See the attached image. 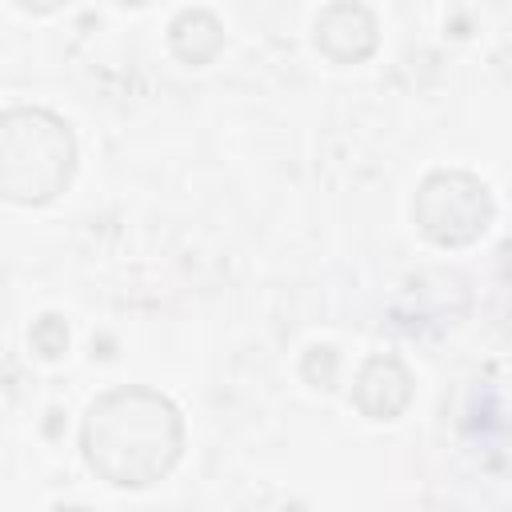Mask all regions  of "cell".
Segmentation results:
<instances>
[{
  "instance_id": "cell-1",
  "label": "cell",
  "mask_w": 512,
  "mask_h": 512,
  "mask_svg": "<svg viewBox=\"0 0 512 512\" xmlns=\"http://www.w3.org/2000/svg\"><path fill=\"white\" fill-rule=\"evenodd\" d=\"M80 452L104 484L148 488L176 468L184 452V416L156 388H112L88 404L80 424Z\"/></svg>"
},
{
  "instance_id": "cell-2",
  "label": "cell",
  "mask_w": 512,
  "mask_h": 512,
  "mask_svg": "<svg viewBox=\"0 0 512 512\" xmlns=\"http://www.w3.org/2000/svg\"><path fill=\"white\" fill-rule=\"evenodd\" d=\"M76 172V140L48 108H8L0 120V188L12 204L56 200Z\"/></svg>"
},
{
  "instance_id": "cell-3",
  "label": "cell",
  "mask_w": 512,
  "mask_h": 512,
  "mask_svg": "<svg viewBox=\"0 0 512 512\" xmlns=\"http://www.w3.org/2000/svg\"><path fill=\"white\" fill-rule=\"evenodd\" d=\"M412 216L420 224V232L440 244V248H464L472 240H480L492 224V196L488 184L472 172L448 168V172H432L412 204Z\"/></svg>"
},
{
  "instance_id": "cell-4",
  "label": "cell",
  "mask_w": 512,
  "mask_h": 512,
  "mask_svg": "<svg viewBox=\"0 0 512 512\" xmlns=\"http://www.w3.org/2000/svg\"><path fill=\"white\" fill-rule=\"evenodd\" d=\"M316 48L332 60V64H360L376 52L380 32H376V16L356 4V0H336L316 16Z\"/></svg>"
},
{
  "instance_id": "cell-5",
  "label": "cell",
  "mask_w": 512,
  "mask_h": 512,
  "mask_svg": "<svg viewBox=\"0 0 512 512\" xmlns=\"http://www.w3.org/2000/svg\"><path fill=\"white\" fill-rule=\"evenodd\" d=\"M352 400H356V408H360L368 420H376V424L396 420V416L408 408V400H412V372H408L404 360H396V356H372V360L360 368V376H356Z\"/></svg>"
},
{
  "instance_id": "cell-6",
  "label": "cell",
  "mask_w": 512,
  "mask_h": 512,
  "mask_svg": "<svg viewBox=\"0 0 512 512\" xmlns=\"http://www.w3.org/2000/svg\"><path fill=\"white\" fill-rule=\"evenodd\" d=\"M168 44H172V52H176L184 64L204 68V64H212V60L220 56V48H224V28H220V20H216L212 12L188 8V12H180V16L172 20Z\"/></svg>"
},
{
  "instance_id": "cell-7",
  "label": "cell",
  "mask_w": 512,
  "mask_h": 512,
  "mask_svg": "<svg viewBox=\"0 0 512 512\" xmlns=\"http://www.w3.org/2000/svg\"><path fill=\"white\" fill-rule=\"evenodd\" d=\"M28 344L36 348V356L60 360V356L68 352V328H64V320H60V316H40V320L32 324V332H28Z\"/></svg>"
},
{
  "instance_id": "cell-8",
  "label": "cell",
  "mask_w": 512,
  "mask_h": 512,
  "mask_svg": "<svg viewBox=\"0 0 512 512\" xmlns=\"http://www.w3.org/2000/svg\"><path fill=\"white\" fill-rule=\"evenodd\" d=\"M16 8H24V12H36V16H44V12H56L64 0H12Z\"/></svg>"
},
{
  "instance_id": "cell-9",
  "label": "cell",
  "mask_w": 512,
  "mask_h": 512,
  "mask_svg": "<svg viewBox=\"0 0 512 512\" xmlns=\"http://www.w3.org/2000/svg\"><path fill=\"white\" fill-rule=\"evenodd\" d=\"M116 4H128V8H140V4H148V0H116Z\"/></svg>"
}]
</instances>
